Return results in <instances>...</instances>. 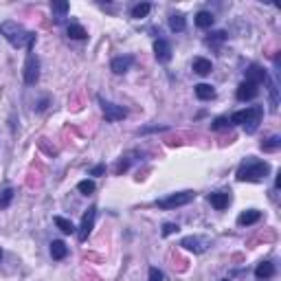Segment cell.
I'll use <instances>...</instances> for the list:
<instances>
[{
  "label": "cell",
  "mask_w": 281,
  "mask_h": 281,
  "mask_svg": "<svg viewBox=\"0 0 281 281\" xmlns=\"http://www.w3.org/2000/svg\"><path fill=\"white\" fill-rule=\"evenodd\" d=\"M132 61H134V57H132V55H125V57H114V60L110 61V68H112V73L123 75L125 70H130Z\"/></svg>",
  "instance_id": "obj_12"
},
{
  "label": "cell",
  "mask_w": 281,
  "mask_h": 281,
  "mask_svg": "<svg viewBox=\"0 0 281 281\" xmlns=\"http://www.w3.org/2000/svg\"><path fill=\"white\" fill-rule=\"evenodd\" d=\"M99 101H101V110H103L105 121L114 123V121H121V119L127 117V110L123 108V105H117V103H112V101H105V99H101V97H99Z\"/></svg>",
  "instance_id": "obj_4"
},
{
  "label": "cell",
  "mask_w": 281,
  "mask_h": 281,
  "mask_svg": "<svg viewBox=\"0 0 281 281\" xmlns=\"http://www.w3.org/2000/svg\"><path fill=\"white\" fill-rule=\"evenodd\" d=\"M196 198V193L193 191H180V193H171L169 198H162V200H158V209H176V206H184L189 204V202Z\"/></svg>",
  "instance_id": "obj_3"
},
{
  "label": "cell",
  "mask_w": 281,
  "mask_h": 281,
  "mask_svg": "<svg viewBox=\"0 0 281 281\" xmlns=\"http://www.w3.org/2000/svg\"><path fill=\"white\" fill-rule=\"evenodd\" d=\"M147 281H162V272L158 268H149V279Z\"/></svg>",
  "instance_id": "obj_29"
},
{
  "label": "cell",
  "mask_w": 281,
  "mask_h": 281,
  "mask_svg": "<svg viewBox=\"0 0 281 281\" xmlns=\"http://www.w3.org/2000/svg\"><path fill=\"white\" fill-rule=\"evenodd\" d=\"M154 53H156L158 61H169L171 60V46L167 40H156L154 42Z\"/></svg>",
  "instance_id": "obj_11"
},
{
  "label": "cell",
  "mask_w": 281,
  "mask_h": 281,
  "mask_svg": "<svg viewBox=\"0 0 281 281\" xmlns=\"http://www.w3.org/2000/svg\"><path fill=\"white\" fill-rule=\"evenodd\" d=\"M209 202H211V206H215L218 211H224L228 206V202H231V196H228V193H222V191H215L209 196Z\"/></svg>",
  "instance_id": "obj_13"
},
{
  "label": "cell",
  "mask_w": 281,
  "mask_h": 281,
  "mask_svg": "<svg viewBox=\"0 0 281 281\" xmlns=\"http://www.w3.org/2000/svg\"><path fill=\"white\" fill-rule=\"evenodd\" d=\"M270 174V165H268L266 161H257V158H248V161H244L240 165V169H237V180H241V182H259V180H263L266 176Z\"/></svg>",
  "instance_id": "obj_2"
},
{
  "label": "cell",
  "mask_w": 281,
  "mask_h": 281,
  "mask_svg": "<svg viewBox=\"0 0 281 281\" xmlns=\"http://www.w3.org/2000/svg\"><path fill=\"white\" fill-rule=\"evenodd\" d=\"M180 246H184L187 250H193V253H204L209 241H206L204 237H184V240L180 241Z\"/></svg>",
  "instance_id": "obj_9"
},
{
  "label": "cell",
  "mask_w": 281,
  "mask_h": 281,
  "mask_svg": "<svg viewBox=\"0 0 281 281\" xmlns=\"http://www.w3.org/2000/svg\"><path fill=\"white\" fill-rule=\"evenodd\" d=\"M268 79V73H266V68H261V66H257V64H253V66H248V70H246V81H250V83H261V81H266Z\"/></svg>",
  "instance_id": "obj_10"
},
{
  "label": "cell",
  "mask_w": 281,
  "mask_h": 281,
  "mask_svg": "<svg viewBox=\"0 0 281 281\" xmlns=\"http://www.w3.org/2000/svg\"><path fill=\"white\" fill-rule=\"evenodd\" d=\"M224 125H228V119H224V117H220V119H215L213 123H211V127L213 130H222Z\"/></svg>",
  "instance_id": "obj_30"
},
{
  "label": "cell",
  "mask_w": 281,
  "mask_h": 281,
  "mask_svg": "<svg viewBox=\"0 0 281 281\" xmlns=\"http://www.w3.org/2000/svg\"><path fill=\"white\" fill-rule=\"evenodd\" d=\"M176 231H178V226H176V224H171V222H167L165 224V226H162V235H171V233H176Z\"/></svg>",
  "instance_id": "obj_31"
},
{
  "label": "cell",
  "mask_w": 281,
  "mask_h": 281,
  "mask_svg": "<svg viewBox=\"0 0 281 281\" xmlns=\"http://www.w3.org/2000/svg\"><path fill=\"white\" fill-rule=\"evenodd\" d=\"M259 220H261V213L255 211V209H250V211H244V213L237 218V224H240V226H250V224L259 222Z\"/></svg>",
  "instance_id": "obj_14"
},
{
  "label": "cell",
  "mask_w": 281,
  "mask_h": 281,
  "mask_svg": "<svg viewBox=\"0 0 281 281\" xmlns=\"http://www.w3.org/2000/svg\"><path fill=\"white\" fill-rule=\"evenodd\" d=\"M0 259H2V250H0Z\"/></svg>",
  "instance_id": "obj_33"
},
{
  "label": "cell",
  "mask_w": 281,
  "mask_h": 281,
  "mask_svg": "<svg viewBox=\"0 0 281 281\" xmlns=\"http://www.w3.org/2000/svg\"><path fill=\"white\" fill-rule=\"evenodd\" d=\"M101 174H105V165H97L90 169V176H101Z\"/></svg>",
  "instance_id": "obj_32"
},
{
  "label": "cell",
  "mask_w": 281,
  "mask_h": 281,
  "mask_svg": "<svg viewBox=\"0 0 281 281\" xmlns=\"http://www.w3.org/2000/svg\"><path fill=\"white\" fill-rule=\"evenodd\" d=\"M257 92H259V88H257V83H250V81H244L240 88H237V92H235V97L240 101H250V99H255L257 97Z\"/></svg>",
  "instance_id": "obj_8"
},
{
  "label": "cell",
  "mask_w": 281,
  "mask_h": 281,
  "mask_svg": "<svg viewBox=\"0 0 281 281\" xmlns=\"http://www.w3.org/2000/svg\"><path fill=\"white\" fill-rule=\"evenodd\" d=\"M248 114H250V108H246V110H237V112L231 117V123H237V125H244L246 119H248Z\"/></svg>",
  "instance_id": "obj_25"
},
{
  "label": "cell",
  "mask_w": 281,
  "mask_h": 281,
  "mask_svg": "<svg viewBox=\"0 0 281 281\" xmlns=\"http://www.w3.org/2000/svg\"><path fill=\"white\" fill-rule=\"evenodd\" d=\"M213 20H215L213 13H209V11H200L196 16V24L200 26V29H209V26L213 24Z\"/></svg>",
  "instance_id": "obj_21"
},
{
  "label": "cell",
  "mask_w": 281,
  "mask_h": 281,
  "mask_svg": "<svg viewBox=\"0 0 281 281\" xmlns=\"http://www.w3.org/2000/svg\"><path fill=\"white\" fill-rule=\"evenodd\" d=\"M53 13H60V16H66L68 13V2H64V0H60V2H53L51 4Z\"/></svg>",
  "instance_id": "obj_27"
},
{
  "label": "cell",
  "mask_w": 281,
  "mask_h": 281,
  "mask_svg": "<svg viewBox=\"0 0 281 281\" xmlns=\"http://www.w3.org/2000/svg\"><path fill=\"white\" fill-rule=\"evenodd\" d=\"M38 79H40V60L33 53H29V57L24 61V83L26 86H35Z\"/></svg>",
  "instance_id": "obj_5"
},
{
  "label": "cell",
  "mask_w": 281,
  "mask_h": 281,
  "mask_svg": "<svg viewBox=\"0 0 281 281\" xmlns=\"http://www.w3.org/2000/svg\"><path fill=\"white\" fill-rule=\"evenodd\" d=\"M53 222H55V226L60 228L61 233H66V235H70V233H75V224L70 222V220H66V218H61V215H57L55 220H53Z\"/></svg>",
  "instance_id": "obj_19"
},
{
  "label": "cell",
  "mask_w": 281,
  "mask_h": 281,
  "mask_svg": "<svg viewBox=\"0 0 281 281\" xmlns=\"http://www.w3.org/2000/svg\"><path fill=\"white\" fill-rule=\"evenodd\" d=\"M196 97H198V99H202V101L213 99V97H215V90L209 86V83H198V86H196Z\"/></svg>",
  "instance_id": "obj_17"
},
{
  "label": "cell",
  "mask_w": 281,
  "mask_h": 281,
  "mask_svg": "<svg viewBox=\"0 0 281 281\" xmlns=\"http://www.w3.org/2000/svg\"><path fill=\"white\" fill-rule=\"evenodd\" d=\"M169 26H171V31H184V16L174 13V16L169 18Z\"/></svg>",
  "instance_id": "obj_23"
},
{
  "label": "cell",
  "mask_w": 281,
  "mask_h": 281,
  "mask_svg": "<svg viewBox=\"0 0 281 281\" xmlns=\"http://www.w3.org/2000/svg\"><path fill=\"white\" fill-rule=\"evenodd\" d=\"M95 218H97V206H90V209L83 213V218H81V226H79V233H77L79 241H86L88 240L92 226H95Z\"/></svg>",
  "instance_id": "obj_6"
},
{
  "label": "cell",
  "mask_w": 281,
  "mask_h": 281,
  "mask_svg": "<svg viewBox=\"0 0 281 281\" xmlns=\"http://www.w3.org/2000/svg\"><path fill=\"white\" fill-rule=\"evenodd\" d=\"M222 281H228V279H222Z\"/></svg>",
  "instance_id": "obj_34"
},
{
  "label": "cell",
  "mask_w": 281,
  "mask_h": 281,
  "mask_svg": "<svg viewBox=\"0 0 281 281\" xmlns=\"http://www.w3.org/2000/svg\"><path fill=\"white\" fill-rule=\"evenodd\" d=\"M279 145H281V139H279V136H270L268 140H263V143H261V149H263V152H275Z\"/></svg>",
  "instance_id": "obj_24"
},
{
  "label": "cell",
  "mask_w": 281,
  "mask_h": 281,
  "mask_svg": "<svg viewBox=\"0 0 281 281\" xmlns=\"http://www.w3.org/2000/svg\"><path fill=\"white\" fill-rule=\"evenodd\" d=\"M272 275H275V266H272L270 261H261L255 268V277H257V279H270Z\"/></svg>",
  "instance_id": "obj_15"
},
{
  "label": "cell",
  "mask_w": 281,
  "mask_h": 281,
  "mask_svg": "<svg viewBox=\"0 0 281 281\" xmlns=\"http://www.w3.org/2000/svg\"><path fill=\"white\" fill-rule=\"evenodd\" d=\"M261 117H263V108H261V105H253V108H250L248 119H246V123H244V127H246L248 134H255V132H257L259 123H261Z\"/></svg>",
  "instance_id": "obj_7"
},
{
  "label": "cell",
  "mask_w": 281,
  "mask_h": 281,
  "mask_svg": "<svg viewBox=\"0 0 281 281\" xmlns=\"http://www.w3.org/2000/svg\"><path fill=\"white\" fill-rule=\"evenodd\" d=\"M193 70H196L198 75H209L211 70H213V66H211V61L204 60V57H196V60H193Z\"/></svg>",
  "instance_id": "obj_16"
},
{
  "label": "cell",
  "mask_w": 281,
  "mask_h": 281,
  "mask_svg": "<svg viewBox=\"0 0 281 281\" xmlns=\"http://www.w3.org/2000/svg\"><path fill=\"white\" fill-rule=\"evenodd\" d=\"M13 198V191L11 189H4L2 191V198H0V209H4V206H9V202H11Z\"/></svg>",
  "instance_id": "obj_28"
},
{
  "label": "cell",
  "mask_w": 281,
  "mask_h": 281,
  "mask_svg": "<svg viewBox=\"0 0 281 281\" xmlns=\"http://www.w3.org/2000/svg\"><path fill=\"white\" fill-rule=\"evenodd\" d=\"M68 38L70 40H86L88 33H86V29H83L81 24H70L68 26Z\"/></svg>",
  "instance_id": "obj_22"
},
{
  "label": "cell",
  "mask_w": 281,
  "mask_h": 281,
  "mask_svg": "<svg viewBox=\"0 0 281 281\" xmlns=\"http://www.w3.org/2000/svg\"><path fill=\"white\" fill-rule=\"evenodd\" d=\"M0 35L11 44L13 48H26V51H33V44H35V33L26 31L20 22H13V20H7L0 24Z\"/></svg>",
  "instance_id": "obj_1"
},
{
  "label": "cell",
  "mask_w": 281,
  "mask_h": 281,
  "mask_svg": "<svg viewBox=\"0 0 281 281\" xmlns=\"http://www.w3.org/2000/svg\"><path fill=\"white\" fill-rule=\"evenodd\" d=\"M51 255H53V259H64L66 255H68V248H66L64 241L55 240V241L51 244Z\"/></svg>",
  "instance_id": "obj_18"
},
{
  "label": "cell",
  "mask_w": 281,
  "mask_h": 281,
  "mask_svg": "<svg viewBox=\"0 0 281 281\" xmlns=\"http://www.w3.org/2000/svg\"><path fill=\"white\" fill-rule=\"evenodd\" d=\"M149 11H152V4H149V2L134 4V7H132V18H136V20H140V18H147Z\"/></svg>",
  "instance_id": "obj_20"
},
{
  "label": "cell",
  "mask_w": 281,
  "mask_h": 281,
  "mask_svg": "<svg viewBox=\"0 0 281 281\" xmlns=\"http://www.w3.org/2000/svg\"><path fill=\"white\" fill-rule=\"evenodd\" d=\"M77 189L79 191L83 193V196H90V193H95V182H92V180H81V182L77 184Z\"/></svg>",
  "instance_id": "obj_26"
}]
</instances>
